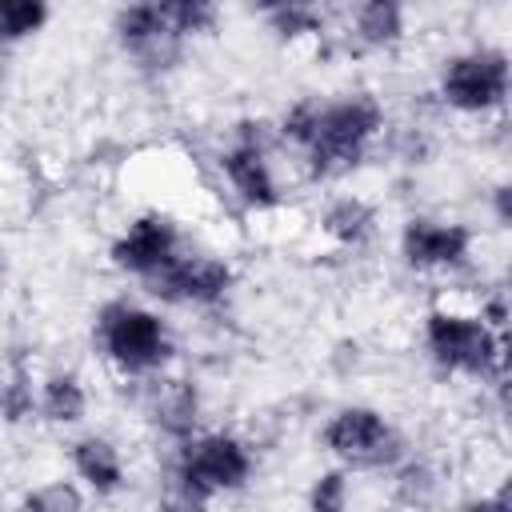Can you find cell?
Returning a JSON list of instances; mask_svg holds the SVG:
<instances>
[{"label": "cell", "mask_w": 512, "mask_h": 512, "mask_svg": "<svg viewBox=\"0 0 512 512\" xmlns=\"http://www.w3.org/2000/svg\"><path fill=\"white\" fill-rule=\"evenodd\" d=\"M380 128H384V108L368 92H352L336 100L308 96V100H296L280 120V136L304 152L308 172L316 180L356 168L368 144L380 136Z\"/></svg>", "instance_id": "cell-1"}, {"label": "cell", "mask_w": 512, "mask_h": 512, "mask_svg": "<svg viewBox=\"0 0 512 512\" xmlns=\"http://www.w3.org/2000/svg\"><path fill=\"white\" fill-rule=\"evenodd\" d=\"M92 336L120 376H152L172 360V332L160 312L128 300H108L96 312Z\"/></svg>", "instance_id": "cell-2"}, {"label": "cell", "mask_w": 512, "mask_h": 512, "mask_svg": "<svg viewBox=\"0 0 512 512\" xmlns=\"http://www.w3.org/2000/svg\"><path fill=\"white\" fill-rule=\"evenodd\" d=\"M252 448L232 432H196L180 444L172 468V492L208 504L220 492H240L252 480Z\"/></svg>", "instance_id": "cell-3"}, {"label": "cell", "mask_w": 512, "mask_h": 512, "mask_svg": "<svg viewBox=\"0 0 512 512\" xmlns=\"http://www.w3.org/2000/svg\"><path fill=\"white\" fill-rule=\"evenodd\" d=\"M424 348L436 368L488 380L504 368V336H496L480 316L456 308H432L424 316Z\"/></svg>", "instance_id": "cell-4"}, {"label": "cell", "mask_w": 512, "mask_h": 512, "mask_svg": "<svg viewBox=\"0 0 512 512\" xmlns=\"http://www.w3.org/2000/svg\"><path fill=\"white\" fill-rule=\"evenodd\" d=\"M320 444L344 468H360V472L396 468L404 460L400 432L392 428V420L380 408H368V404H348V408L332 412L328 424L320 428Z\"/></svg>", "instance_id": "cell-5"}, {"label": "cell", "mask_w": 512, "mask_h": 512, "mask_svg": "<svg viewBox=\"0 0 512 512\" xmlns=\"http://www.w3.org/2000/svg\"><path fill=\"white\" fill-rule=\"evenodd\" d=\"M508 84H512V64L504 48H468L444 60L436 92L448 108L464 116H484L508 100Z\"/></svg>", "instance_id": "cell-6"}, {"label": "cell", "mask_w": 512, "mask_h": 512, "mask_svg": "<svg viewBox=\"0 0 512 512\" xmlns=\"http://www.w3.org/2000/svg\"><path fill=\"white\" fill-rule=\"evenodd\" d=\"M112 32L120 40V48L152 72H168L180 56H184V36L172 28L168 8L160 0L148 4H124L112 16Z\"/></svg>", "instance_id": "cell-7"}, {"label": "cell", "mask_w": 512, "mask_h": 512, "mask_svg": "<svg viewBox=\"0 0 512 512\" xmlns=\"http://www.w3.org/2000/svg\"><path fill=\"white\" fill-rule=\"evenodd\" d=\"M232 264L220 256H200V252H180L168 268L148 276V292L164 304H196L212 308L232 292Z\"/></svg>", "instance_id": "cell-8"}, {"label": "cell", "mask_w": 512, "mask_h": 512, "mask_svg": "<svg viewBox=\"0 0 512 512\" xmlns=\"http://www.w3.org/2000/svg\"><path fill=\"white\" fill-rule=\"evenodd\" d=\"M256 124H240L236 140L220 152V172L228 180V188L240 196L244 208L252 212H272L280 208V184H276V172H272V160H268V148L260 140V132H252Z\"/></svg>", "instance_id": "cell-9"}, {"label": "cell", "mask_w": 512, "mask_h": 512, "mask_svg": "<svg viewBox=\"0 0 512 512\" xmlns=\"http://www.w3.org/2000/svg\"><path fill=\"white\" fill-rule=\"evenodd\" d=\"M180 252H184L180 228H176V220L168 212H144V216H136L112 240V248H108L112 264L120 272H128V276H140V280H148L160 268H168Z\"/></svg>", "instance_id": "cell-10"}, {"label": "cell", "mask_w": 512, "mask_h": 512, "mask_svg": "<svg viewBox=\"0 0 512 512\" xmlns=\"http://www.w3.org/2000/svg\"><path fill=\"white\" fill-rule=\"evenodd\" d=\"M476 232L460 220H432V216H412L400 228V256L420 268V272H448L460 268L472 256Z\"/></svg>", "instance_id": "cell-11"}, {"label": "cell", "mask_w": 512, "mask_h": 512, "mask_svg": "<svg viewBox=\"0 0 512 512\" xmlns=\"http://www.w3.org/2000/svg\"><path fill=\"white\" fill-rule=\"evenodd\" d=\"M148 416L164 436L184 444L200 424V388L192 380H160L148 396Z\"/></svg>", "instance_id": "cell-12"}, {"label": "cell", "mask_w": 512, "mask_h": 512, "mask_svg": "<svg viewBox=\"0 0 512 512\" xmlns=\"http://www.w3.org/2000/svg\"><path fill=\"white\" fill-rule=\"evenodd\" d=\"M72 468L84 480V488H92L96 496H116L128 480L124 456L108 436H80L72 444Z\"/></svg>", "instance_id": "cell-13"}, {"label": "cell", "mask_w": 512, "mask_h": 512, "mask_svg": "<svg viewBox=\"0 0 512 512\" xmlns=\"http://www.w3.org/2000/svg\"><path fill=\"white\" fill-rule=\"evenodd\" d=\"M408 32V12L396 0H368L352 8V36L360 48H392Z\"/></svg>", "instance_id": "cell-14"}, {"label": "cell", "mask_w": 512, "mask_h": 512, "mask_svg": "<svg viewBox=\"0 0 512 512\" xmlns=\"http://www.w3.org/2000/svg\"><path fill=\"white\" fill-rule=\"evenodd\" d=\"M320 228L344 244V248H360L372 232H376V208L360 196H336L324 212H320Z\"/></svg>", "instance_id": "cell-15"}, {"label": "cell", "mask_w": 512, "mask_h": 512, "mask_svg": "<svg viewBox=\"0 0 512 512\" xmlns=\"http://www.w3.org/2000/svg\"><path fill=\"white\" fill-rule=\"evenodd\" d=\"M36 412L48 424H80L88 412V392H84L80 376H72V372L44 376V384L36 392Z\"/></svg>", "instance_id": "cell-16"}, {"label": "cell", "mask_w": 512, "mask_h": 512, "mask_svg": "<svg viewBox=\"0 0 512 512\" xmlns=\"http://www.w3.org/2000/svg\"><path fill=\"white\" fill-rule=\"evenodd\" d=\"M52 8L44 0H0V44H20L44 32Z\"/></svg>", "instance_id": "cell-17"}, {"label": "cell", "mask_w": 512, "mask_h": 512, "mask_svg": "<svg viewBox=\"0 0 512 512\" xmlns=\"http://www.w3.org/2000/svg\"><path fill=\"white\" fill-rule=\"evenodd\" d=\"M264 24L280 40H300V36L324 32V12L316 4H272V8H264Z\"/></svg>", "instance_id": "cell-18"}, {"label": "cell", "mask_w": 512, "mask_h": 512, "mask_svg": "<svg viewBox=\"0 0 512 512\" xmlns=\"http://www.w3.org/2000/svg\"><path fill=\"white\" fill-rule=\"evenodd\" d=\"M348 504H352L348 468H324L308 488V512H348Z\"/></svg>", "instance_id": "cell-19"}, {"label": "cell", "mask_w": 512, "mask_h": 512, "mask_svg": "<svg viewBox=\"0 0 512 512\" xmlns=\"http://www.w3.org/2000/svg\"><path fill=\"white\" fill-rule=\"evenodd\" d=\"M20 512H84V492L72 480H48L20 500Z\"/></svg>", "instance_id": "cell-20"}, {"label": "cell", "mask_w": 512, "mask_h": 512, "mask_svg": "<svg viewBox=\"0 0 512 512\" xmlns=\"http://www.w3.org/2000/svg\"><path fill=\"white\" fill-rule=\"evenodd\" d=\"M164 8H168L172 28H176L184 40L212 32V28H216V20H220V8H216V4H208V0H164Z\"/></svg>", "instance_id": "cell-21"}, {"label": "cell", "mask_w": 512, "mask_h": 512, "mask_svg": "<svg viewBox=\"0 0 512 512\" xmlns=\"http://www.w3.org/2000/svg\"><path fill=\"white\" fill-rule=\"evenodd\" d=\"M36 412V392H32V380L24 368H12V376H4L0 384V416L8 424H20Z\"/></svg>", "instance_id": "cell-22"}, {"label": "cell", "mask_w": 512, "mask_h": 512, "mask_svg": "<svg viewBox=\"0 0 512 512\" xmlns=\"http://www.w3.org/2000/svg\"><path fill=\"white\" fill-rule=\"evenodd\" d=\"M496 336H504V324H508V304H504V296H492V300H484V308L476 312Z\"/></svg>", "instance_id": "cell-23"}, {"label": "cell", "mask_w": 512, "mask_h": 512, "mask_svg": "<svg viewBox=\"0 0 512 512\" xmlns=\"http://www.w3.org/2000/svg\"><path fill=\"white\" fill-rule=\"evenodd\" d=\"M400 488H404L408 496H412V492H416V496H424V492L432 488V476H428V468H420V464H408V468L400 472Z\"/></svg>", "instance_id": "cell-24"}, {"label": "cell", "mask_w": 512, "mask_h": 512, "mask_svg": "<svg viewBox=\"0 0 512 512\" xmlns=\"http://www.w3.org/2000/svg\"><path fill=\"white\" fill-rule=\"evenodd\" d=\"M460 512H512V504H508V492L500 488V492H492V496H476V500H468Z\"/></svg>", "instance_id": "cell-25"}, {"label": "cell", "mask_w": 512, "mask_h": 512, "mask_svg": "<svg viewBox=\"0 0 512 512\" xmlns=\"http://www.w3.org/2000/svg\"><path fill=\"white\" fill-rule=\"evenodd\" d=\"M492 212H496V224H512V188L508 184L492 188Z\"/></svg>", "instance_id": "cell-26"}, {"label": "cell", "mask_w": 512, "mask_h": 512, "mask_svg": "<svg viewBox=\"0 0 512 512\" xmlns=\"http://www.w3.org/2000/svg\"><path fill=\"white\" fill-rule=\"evenodd\" d=\"M196 512H208V508H196Z\"/></svg>", "instance_id": "cell-27"}]
</instances>
